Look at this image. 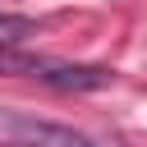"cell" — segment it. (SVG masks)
Listing matches in <instances>:
<instances>
[{
	"mask_svg": "<svg viewBox=\"0 0 147 147\" xmlns=\"http://www.w3.org/2000/svg\"><path fill=\"white\" fill-rule=\"evenodd\" d=\"M46 60H37V55H28V51H18V46H0V74H37Z\"/></svg>",
	"mask_w": 147,
	"mask_h": 147,
	"instance_id": "obj_4",
	"label": "cell"
},
{
	"mask_svg": "<svg viewBox=\"0 0 147 147\" xmlns=\"http://www.w3.org/2000/svg\"><path fill=\"white\" fill-rule=\"evenodd\" d=\"M5 133L18 138L23 147H96L87 133H74L69 124H51V119H28V115H0Z\"/></svg>",
	"mask_w": 147,
	"mask_h": 147,
	"instance_id": "obj_1",
	"label": "cell"
},
{
	"mask_svg": "<svg viewBox=\"0 0 147 147\" xmlns=\"http://www.w3.org/2000/svg\"><path fill=\"white\" fill-rule=\"evenodd\" d=\"M28 37H37V23H32V18L0 14V46H23Z\"/></svg>",
	"mask_w": 147,
	"mask_h": 147,
	"instance_id": "obj_3",
	"label": "cell"
},
{
	"mask_svg": "<svg viewBox=\"0 0 147 147\" xmlns=\"http://www.w3.org/2000/svg\"><path fill=\"white\" fill-rule=\"evenodd\" d=\"M37 78L60 87V92H101V87L115 83V69H101V64H51L46 60L37 69Z\"/></svg>",
	"mask_w": 147,
	"mask_h": 147,
	"instance_id": "obj_2",
	"label": "cell"
}]
</instances>
